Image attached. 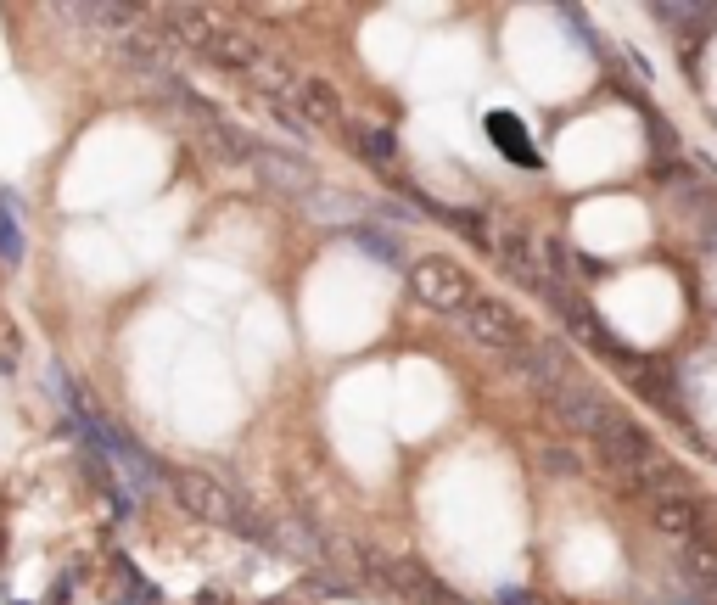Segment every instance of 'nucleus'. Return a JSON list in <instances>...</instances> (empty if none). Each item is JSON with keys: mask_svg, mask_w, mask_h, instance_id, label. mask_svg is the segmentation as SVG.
Returning a JSON list of instances; mask_svg holds the SVG:
<instances>
[{"mask_svg": "<svg viewBox=\"0 0 717 605\" xmlns=\"http://www.w3.org/2000/svg\"><path fill=\"white\" fill-rule=\"evenodd\" d=\"M409 269V292H415V303H426L432 314H465L471 303H477V281L465 275V264H454V258L443 253H426L415 258Z\"/></svg>", "mask_w": 717, "mask_h": 605, "instance_id": "nucleus-1", "label": "nucleus"}, {"mask_svg": "<svg viewBox=\"0 0 717 605\" xmlns=\"http://www.w3.org/2000/svg\"><path fill=\"white\" fill-rule=\"evenodd\" d=\"M174 493H180V505L191 510V516L230 521V493L219 488L213 477H202V471H180V477H174Z\"/></svg>", "mask_w": 717, "mask_h": 605, "instance_id": "nucleus-3", "label": "nucleus"}, {"mask_svg": "<svg viewBox=\"0 0 717 605\" xmlns=\"http://www.w3.org/2000/svg\"><path fill=\"white\" fill-rule=\"evenodd\" d=\"M538 465H544L549 477H583V465H577V454L566 449V443H561V449H549V443H544V449H538Z\"/></svg>", "mask_w": 717, "mask_h": 605, "instance_id": "nucleus-10", "label": "nucleus"}, {"mask_svg": "<svg viewBox=\"0 0 717 605\" xmlns=\"http://www.w3.org/2000/svg\"><path fill=\"white\" fill-rule=\"evenodd\" d=\"M499 253H505V269L516 275V281L538 286V264H533V253H527V241H521V236H505V241H499Z\"/></svg>", "mask_w": 717, "mask_h": 605, "instance_id": "nucleus-9", "label": "nucleus"}, {"mask_svg": "<svg viewBox=\"0 0 717 605\" xmlns=\"http://www.w3.org/2000/svg\"><path fill=\"white\" fill-rule=\"evenodd\" d=\"M488 135H493V146H499L510 163H521V169H538V146L527 141V124H521L516 113H488Z\"/></svg>", "mask_w": 717, "mask_h": 605, "instance_id": "nucleus-5", "label": "nucleus"}, {"mask_svg": "<svg viewBox=\"0 0 717 605\" xmlns=\"http://www.w3.org/2000/svg\"><path fill=\"white\" fill-rule=\"evenodd\" d=\"M348 141L359 146L370 163H393V152H398L393 129H376V124H353V129H348Z\"/></svg>", "mask_w": 717, "mask_h": 605, "instance_id": "nucleus-8", "label": "nucleus"}, {"mask_svg": "<svg viewBox=\"0 0 717 605\" xmlns=\"http://www.w3.org/2000/svg\"><path fill=\"white\" fill-rule=\"evenodd\" d=\"M650 527H656L667 544H689V538H701L695 499H650Z\"/></svg>", "mask_w": 717, "mask_h": 605, "instance_id": "nucleus-4", "label": "nucleus"}, {"mask_svg": "<svg viewBox=\"0 0 717 605\" xmlns=\"http://www.w3.org/2000/svg\"><path fill=\"white\" fill-rule=\"evenodd\" d=\"M678 555H684L689 577H695L706 594H717V544H706V538H689V544H678Z\"/></svg>", "mask_w": 717, "mask_h": 605, "instance_id": "nucleus-7", "label": "nucleus"}, {"mask_svg": "<svg viewBox=\"0 0 717 605\" xmlns=\"http://www.w3.org/2000/svg\"><path fill=\"white\" fill-rule=\"evenodd\" d=\"M465 320V331H471V342H482V348H493V353H527L533 348V325L521 320V309L516 303H505V297H482L477 292V303H471V309L460 314Z\"/></svg>", "mask_w": 717, "mask_h": 605, "instance_id": "nucleus-2", "label": "nucleus"}, {"mask_svg": "<svg viewBox=\"0 0 717 605\" xmlns=\"http://www.w3.org/2000/svg\"><path fill=\"white\" fill-rule=\"evenodd\" d=\"M297 101V118H314V124H342V101L337 90L325 85V79H303V85L292 90Z\"/></svg>", "mask_w": 717, "mask_h": 605, "instance_id": "nucleus-6", "label": "nucleus"}]
</instances>
